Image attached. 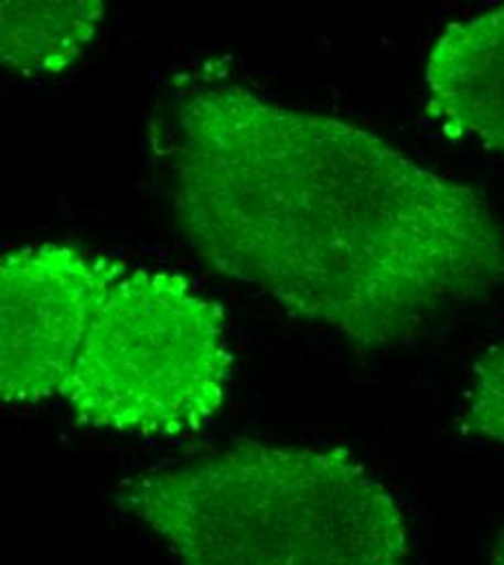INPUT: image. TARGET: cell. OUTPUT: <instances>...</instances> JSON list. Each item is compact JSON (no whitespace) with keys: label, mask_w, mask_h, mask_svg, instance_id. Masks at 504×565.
Returning <instances> with one entry per match:
<instances>
[{"label":"cell","mask_w":504,"mask_h":565,"mask_svg":"<svg viewBox=\"0 0 504 565\" xmlns=\"http://www.w3.org/2000/svg\"><path fill=\"white\" fill-rule=\"evenodd\" d=\"M170 212L214 273L363 353L411 344L504 287V228L474 188L235 83L179 100Z\"/></svg>","instance_id":"cell-1"},{"label":"cell","mask_w":504,"mask_h":565,"mask_svg":"<svg viewBox=\"0 0 504 565\" xmlns=\"http://www.w3.org/2000/svg\"><path fill=\"white\" fill-rule=\"evenodd\" d=\"M114 502L183 565H407L392 492L346 448L239 441L125 479Z\"/></svg>","instance_id":"cell-2"},{"label":"cell","mask_w":504,"mask_h":565,"mask_svg":"<svg viewBox=\"0 0 504 565\" xmlns=\"http://www.w3.org/2000/svg\"><path fill=\"white\" fill-rule=\"evenodd\" d=\"M230 370L216 300L179 275L127 266L96 296L60 401L92 428L181 437L214 420Z\"/></svg>","instance_id":"cell-3"},{"label":"cell","mask_w":504,"mask_h":565,"mask_svg":"<svg viewBox=\"0 0 504 565\" xmlns=\"http://www.w3.org/2000/svg\"><path fill=\"white\" fill-rule=\"evenodd\" d=\"M125 264L68 244L11 250L0 262V398L60 401L96 296Z\"/></svg>","instance_id":"cell-4"},{"label":"cell","mask_w":504,"mask_h":565,"mask_svg":"<svg viewBox=\"0 0 504 565\" xmlns=\"http://www.w3.org/2000/svg\"><path fill=\"white\" fill-rule=\"evenodd\" d=\"M425 81L446 131L504 154V4L448 24L432 44Z\"/></svg>","instance_id":"cell-5"},{"label":"cell","mask_w":504,"mask_h":565,"mask_svg":"<svg viewBox=\"0 0 504 565\" xmlns=\"http://www.w3.org/2000/svg\"><path fill=\"white\" fill-rule=\"evenodd\" d=\"M103 13V0L2 2V68L18 76H53L68 71L96 38Z\"/></svg>","instance_id":"cell-6"},{"label":"cell","mask_w":504,"mask_h":565,"mask_svg":"<svg viewBox=\"0 0 504 565\" xmlns=\"http://www.w3.org/2000/svg\"><path fill=\"white\" fill-rule=\"evenodd\" d=\"M459 428L470 437L504 446V342L476 359Z\"/></svg>","instance_id":"cell-7"},{"label":"cell","mask_w":504,"mask_h":565,"mask_svg":"<svg viewBox=\"0 0 504 565\" xmlns=\"http://www.w3.org/2000/svg\"><path fill=\"white\" fill-rule=\"evenodd\" d=\"M490 565H504V529L498 533L496 544H494V548H492Z\"/></svg>","instance_id":"cell-8"}]
</instances>
